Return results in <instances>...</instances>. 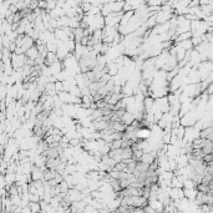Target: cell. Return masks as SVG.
<instances>
[{
    "mask_svg": "<svg viewBox=\"0 0 213 213\" xmlns=\"http://www.w3.org/2000/svg\"><path fill=\"white\" fill-rule=\"evenodd\" d=\"M25 55H26V57H28V59H33V60H36V59H38V57L40 56V52H39V49H38V46H36V45H35V46H33V47L30 49V50H29V51L25 54Z\"/></svg>",
    "mask_w": 213,
    "mask_h": 213,
    "instance_id": "cell-1",
    "label": "cell"
},
{
    "mask_svg": "<svg viewBox=\"0 0 213 213\" xmlns=\"http://www.w3.org/2000/svg\"><path fill=\"white\" fill-rule=\"evenodd\" d=\"M135 120H136V118H135V115L130 113V112H126V113L124 115L122 120H121V122H122L124 125H126V126H130V125L133 124V121H135Z\"/></svg>",
    "mask_w": 213,
    "mask_h": 213,
    "instance_id": "cell-2",
    "label": "cell"
},
{
    "mask_svg": "<svg viewBox=\"0 0 213 213\" xmlns=\"http://www.w3.org/2000/svg\"><path fill=\"white\" fill-rule=\"evenodd\" d=\"M110 147H111V150H120V148H122V140H116V141L111 142Z\"/></svg>",
    "mask_w": 213,
    "mask_h": 213,
    "instance_id": "cell-3",
    "label": "cell"
}]
</instances>
